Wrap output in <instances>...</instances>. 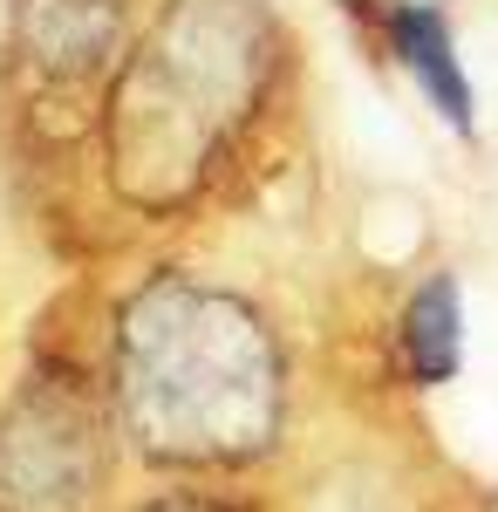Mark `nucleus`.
<instances>
[{
  "mask_svg": "<svg viewBox=\"0 0 498 512\" xmlns=\"http://www.w3.org/2000/svg\"><path fill=\"white\" fill-rule=\"evenodd\" d=\"M464 280L430 267L410 280V294L389 315V369L403 390H444L464 376Z\"/></svg>",
  "mask_w": 498,
  "mask_h": 512,
  "instance_id": "obj_6",
  "label": "nucleus"
},
{
  "mask_svg": "<svg viewBox=\"0 0 498 512\" xmlns=\"http://www.w3.org/2000/svg\"><path fill=\"white\" fill-rule=\"evenodd\" d=\"M362 41L396 76L423 96V110L444 123L458 144H478V82L458 55V28L444 0H335Z\"/></svg>",
  "mask_w": 498,
  "mask_h": 512,
  "instance_id": "obj_5",
  "label": "nucleus"
},
{
  "mask_svg": "<svg viewBox=\"0 0 498 512\" xmlns=\"http://www.w3.org/2000/svg\"><path fill=\"white\" fill-rule=\"evenodd\" d=\"M301 110V35L273 0H157L82 151L137 226H192L260 178Z\"/></svg>",
  "mask_w": 498,
  "mask_h": 512,
  "instance_id": "obj_2",
  "label": "nucleus"
},
{
  "mask_svg": "<svg viewBox=\"0 0 498 512\" xmlns=\"http://www.w3.org/2000/svg\"><path fill=\"white\" fill-rule=\"evenodd\" d=\"M123 512H260L253 499H239L232 485H198V478H171L164 492H151V499H137V506Z\"/></svg>",
  "mask_w": 498,
  "mask_h": 512,
  "instance_id": "obj_7",
  "label": "nucleus"
},
{
  "mask_svg": "<svg viewBox=\"0 0 498 512\" xmlns=\"http://www.w3.org/2000/svg\"><path fill=\"white\" fill-rule=\"evenodd\" d=\"M116 437L164 478L232 485L280 465L301 417V349L260 287L151 260L89 315Z\"/></svg>",
  "mask_w": 498,
  "mask_h": 512,
  "instance_id": "obj_1",
  "label": "nucleus"
},
{
  "mask_svg": "<svg viewBox=\"0 0 498 512\" xmlns=\"http://www.w3.org/2000/svg\"><path fill=\"white\" fill-rule=\"evenodd\" d=\"M123 458L89 328L41 335L0 383V512H110Z\"/></svg>",
  "mask_w": 498,
  "mask_h": 512,
  "instance_id": "obj_3",
  "label": "nucleus"
},
{
  "mask_svg": "<svg viewBox=\"0 0 498 512\" xmlns=\"http://www.w3.org/2000/svg\"><path fill=\"white\" fill-rule=\"evenodd\" d=\"M157 0H7L0 76L48 144H82Z\"/></svg>",
  "mask_w": 498,
  "mask_h": 512,
  "instance_id": "obj_4",
  "label": "nucleus"
}]
</instances>
